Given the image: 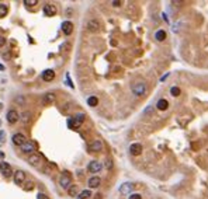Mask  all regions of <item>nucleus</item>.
<instances>
[{
	"instance_id": "obj_1",
	"label": "nucleus",
	"mask_w": 208,
	"mask_h": 199,
	"mask_svg": "<svg viewBox=\"0 0 208 199\" xmlns=\"http://www.w3.org/2000/svg\"><path fill=\"white\" fill-rule=\"evenodd\" d=\"M132 93L135 95H138V97H142L145 93H146V86H145V83H135L132 84Z\"/></svg>"
},
{
	"instance_id": "obj_2",
	"label": "nucleus",
	"mask_w": 208,
	"mask_h": 199,
	"mask_svg": "<svg viewBox=\"0 0 208 199\" xmlns=\"http://www.w3.org/2000/svg\"><path fill=\"white\" fill-rule=\"evenodd\" d=\"M59 184H61L62 188H65V189H68L70 185H72V177L69 175V173H63V175L61 177Z\"/></svg>"
},
{
	"instance_id": "obj_3",
	"label": "nucleus",
	"mask_w": 208,
	"mask_h": 199,
	"mask_svg": "<svg viewBox=\"0 0 208 199\" xmlns=\"http://www.w3.org/2000/svg\"><path fill=\"white\" fill-rule=\"evenodd\" d=\"M0 171H1V174H4V177H10L11 174H13L11 166L9 163H6V161H1V163H0Z\"/></svg>"
},
{
	"instance_id": "obj_4",
	"label": "nucleus",
	"mask_w": 208,
	"mask_h": 199,
	"mask_svg": "<svg viewBox=\"0 0 208 199\" xmlns=\"http://www.w3.org/2000/svg\"><path fill=\"white\" fill-rule=\"evenodd\" d=\"M44 14L46 17H52L56 14V6L52 4V3H48V4H45L44 6Z\"/></svg>"
},
{
	"instance_id": "obj_5",
	"label": "nucleus",
	"mask_w": 208,
	"mask_h": 199,
	"mask_svg": "<svg viewBox=\"0 0 208 199\" xmlns=\"http://www.w3.org/2000/svg\"><path fill=\"white\" fill-rule=\"evenodd\" d=\"M7 122L9 124H16L18 119H20V115H18V112L16 111V109H10L9 112H7Z\"/></svg>"
},
{
	"instance_id": "obj_6",
	"label": "nucleus",
	"mask_w": 208,
	"mask_h": 199,
	"mask_svg": "<svg viewBox=\"0 0 208 199\" xmlns=\"http://www.w3.org/2000/svg\"><path fill=\"white\" fill-rule=\"evenodd\" d=\"M101 168H103V164L101 163H99V161H90L87 166V170L90 171V173H99V171H101Z\"/></svg>"
},
{
	"instance_id": "obj_7",
	"label": "nucleus",
	"mask_w": 208,
	"mask_h": 199,
	"mask_svg": "<svg viewBox=\"0 0 208 199\" xmlns=\"http://www.w3.org/2000/svg\"><path fill=\"white\" fill-rule=\"evenodd\" d=\"M86 28H87V31L90 32H96L100 30V22L97 20H90L87 21V24H86Z\"/></svg>"
},
{
	"instance_id": "obj_8",
	"label": "nucleus",
	"mask_w": 208,
	"mask_h": 199,
	"mask_svg": "<svg viewBox=\"0 0 208 199\" xmlns=\"http://www.w3.org/2000/svg\"><path fill=\"white\" fill-rule=\"evenodd\" d=\"M61 28H62V32L65 35H70L72 31H73V24H72V21H63Z\"/></svg>"
},
{
	"instance_id": "obj_9",
	"label": "nucleus",
	"mask_w": 208,
	"mask_h": 199,
	"mask_svg": "<svg viewBox=\"0 0 208 199\" xmlns=\"http://www.w3.org/2000/svg\"><path fill=\"white\" fill-rule=\"evenodd\" d=\"M11 140H13V143H14L16 146H23V145L27 142V140H25V136H24L23 133H16Z\"/></svg>"
},
{
	"instance_id": "obj_10",
	"label": "nucleus",
	"mask_w": 208,
	"mask_h": 199,
	"mask_svg": "<svg viewBox=\"0 0 208 199\" xmlns=\"http://www.w3.org/2000/svg\"><path fill=\"white\" fill-rule=\"evenodd\" d=\"M24 181H25V173L21 171V170L16 171V174H14V182H16L17 185H23Z\"/></svg>"
},
{
	"instance_id": "obj_11",
	"label": "nucleus",
	"mask_w": 208,
	"mask_h": 199,
	"mask_svg": "<svg viewBox=\"0 0 208 199\" xmlns=\"http://www.w3.org/2000/svg\"><path fill=\"white\" fill-rule=\"evenodd\" d=\"M34 150H35V145H34V142H30V140H27L21 146L23 153H34Z\"/></svg>"
},
{
	"instance_id": "obj_12",
	"label": "nucleus",
	"mask_w": 208,
	"mask_h": 199,
	"mask_svg": "<svg viewBox=\"0 0 208 199\" xmlns=\"http://www.w3.org/2000/svg\"><path fill=\"white\" fill-rule=\"evenodd\" d=\"M130 153H131L132 156H139L142 153V146L139 143H134V145L130 146Z\"/></svg>"
},
{
	"instance_id": "obj_13",
	"label": "nucleus",
	"mask_w": 208,
	"mask_h": 199,
	"mask_svg": "<svg viewBox=\"0 0 208 199\" xmlns=\"http://www.w3.org/2000/svg\"><path fill=\"white\" fill-rule=\"evenodd\" d=\"M55 77V72L52 69H46L44 70V73H42V79H44L45 82H51V80H54Z\"/></svg>"
},
{
	"instance_id": "obj_14",
	"label": "nucleus",
	"mask_w": 208,
	"mask_h": 199,
	"mask_svg": "<svg viewBox=\"0 0 208 199\" xmlns=\"http://www.w3.org/2000/svg\"><path fill=\"white\" fill-rule=\"evenodd\" d=\"M89 149H90L91 151H101V149H103V143H101V140H94L93 143H90Z\"/></svg>"
},
{
	"instance_id": "obj_15",
	"label": "nucleus",
	"mask_w": 208,
	"mask_h": 199,
	"mask_svg": "<svg viewBox=\"0 0 208 199\" xmlns=\"http://www.w3.org/2000/svg\"><path fill=\"white\" fill-rule=\"evenodd\" d=\"M40 161H41V156L37 154V153H33V154L28 157V163H30L31 166H38Z\"/></svg>"
},
{
	"instance_id": "obj_16",
	"label": "nucleus",
	"mask_w": 208,
	"mask_h": 199,
	"mask_svg": "<svg viewBox=\"0 0 208 199\" xmlns=\"http://www.w3.org/2000/svg\"><path fill=\"white\" fill-rule=\"evenodd\" d=\"M132 189H134V185L131 182H125V184H122L120 187V192L121 194H130Z\"/></svg>"
},
{
	"instance_id": "obj_17",
	"label": "nucleus",
	"mask_w": 208,
	"mask_h": 199,
	"mask_svg": "<svg viewBox=\"0 0 208 199\" xmlns=\"http://www.w3.org/2000/svg\"><path fill=\"white\" fill-rule=\"evenodd\" d=\"M55 98H56V97H55L54 93H46V94L44 95V98H42V103H44L45 105L51 104V103H54L55 101Z\"/></svg>"
},
{
	"instance_id": "obj_18",
	"label": "nucleus",
	"mask_w": 208,
	"mask_h": 199,
	"mask_svg": "<svg viewBox=\"0 0 208 199\" xmlns=\"http://www.w3.org/2000/svg\"><path fill=\"white\" fill-rule=\"evenodd\" d=\"M100 182H101V179L99 177H91V178L89 179V187L90 188H97L100 185Z\"/></svg>"
},
{
	"instance_id": "obj_19",
	"label": "nucleus",
	"mask_w": 208,
	"mask_h": 199,
	"mask_svg": "<svg viewBox=\"0 0 208 199\" xmlns=\"http://www.w3.org/2000/svg\"><path fill=\"white\" fill-rule=\"evenodd\" d=\"M156 107H158V109H160V111H164V109H167V108H169V103H167V100L162 98V100H159V101H158Z\"/></svg>"
},
{
	"instance_id": "obj_20",
	"label": "nucleus",
	"mask_w": 208,
	"mask_h": 199,
	"mask_svg": "<svg viewBox=\"0 0 208 199\" xmlns=\"http://www.w3.org/2000/svg\"><path fill=\"white\" fill-rule=\"evenodd\" d=\"M155 39L159 42H162L166 39V32L163 31V30H159V31H156V34H155Z\"/></svg>"
},
{
	"instance_id": "obj_21",
	"label": "nucleus",
	"mask_w": 208,
	"mask_h": 199,
	"mask_svg": "<svg viewBox=\"0 0 208 199\" xmlns=\"http://www.w3.org/2000/svg\"><path fill=\"white\" fill-rule=\"evenodd\" d=\"M68 194H69L70 196H77V195H79V187H77V185H70V187L68 188Z\"/></svg>"
},
{
	"instance_id": "obj_22",
	"label": "nucleus",
	"mask_w": 208,
	"mask_h": 199,
	"mask_svg": "<svg viewBox=\"0 0 208 199\" xmlns=\"http://www.w3.org/2000/svg\"><path fill=\"white\" fill-rule=\"evenodd\" d=\"M7 13H9V7H7L6 4L0 3V18L6 17V16H7Z\"/></svg>"
},
{
	"instance_id": "obj_23",
	"label": "nucleus",
	"mask_w": 208,
	"mask_h": 199,
	"mask_svg": "<svg viewBox=\"0 0 208 199\" xmlns=\"http://www.w3.org/2000/svg\"><path fill=\"white\" fill-rule=\"evenodd\" d=\"M90 196H91V192H90L89 189H86V191H82V192L77 195L76 199H87V198H90Z\"/></svg>"
},
{
	"instance_id": "obj_24",
	"label": "nucleus",
	"mask_w": 208,
	"mask_h": 199,
	"mask_svg": "<svg viewBox=\"0 0 208 199\" xmlns=\"http://www.w3.org/2000/svg\"><path fill=\"white\" fill-rule=\"evenodd\" d=\"M87 104L90 105V107H96V105L99 104V98H97V97H94V95L89 97V98H87Z\"/></svg>"
},
{
	"instance_id": "obj_25",
	"label": "nucleus",
	"mask_w": 208,
	"mask_h": 199,
	"mask_svg": "<svg viewBox=\"0 0 208 199\" xmlns=\"http://www.w3.org/2000/svg\"><path fill=\"white\" fill-rule=\"evenodd\" d=\"M85 114H83V112H80V114H76V115L73 116V119H75V121H76L77 124H80V125H82V122H83V121H85Z\"/></svg>"
},
{
	"instance_id": "obj_26",
	"label": "nucleus",
	"mask_w": 208,
	"mask_h": 199,
	"mask_svg": "<svg viewBox=\"0 0 208 199\" xmlns=\"http://www.w3.org/2000/svg\"><path fill=\"white\" fill-rule=\"evenodd\" d=\"M68 126H69V128H72V129H76V128H79V126H80V124H77L73 118H70V119H69V122H68Z\"/></svg>"
},
{
	"instance_id": "obj_27",
	"label": "nucleus",
	"mask_w": 208,
	"mask_h": 199,
	"mask_svg": "<svg viewBox=\"0 0 208 199\" xmlns=\"http://www.w3.org/2000/svg\"><path fill=\"white\" fill-rule=\"evenodd\" d=\"M180 93H181V91H180L179 87H172V88H170V94L173 95V97H179Z\"/></svg>"
},
{
	"instance_id": "obj_28",
	"label": "nucleus",
	"mask_w": 208,
	"mask_h": 199,
	"mask_svg": "<svg viewBox=\"0 0 208 199\" xmlns=\"http://www.w3.org/2000/svg\"><path fill=\"white\" fill-rule=\"evenodd\" d=\"M38 1L37 0H24V4L25 6H28V7H31V6H35Z\"/></svg>"
},
{
	"instance_id": "obj_29",
	"label": "nucleus",
	"mask_w": 208,
	"mask_h": 199,
	"mask_svg": "<svg viewBox=\"0 0 208 199\" xmlns=\"http://www.w3.org/2000/svg\"><path fill=\"white\" fill-rule=\"evenodd\" d=\"M30 116H31V114H30V112H24V114H23L24 124H28V122H30Z\"/></svg>"
},
{
	"instance_id": "obj_30",
	"label": "nucleus",
	"mask_w": 208,
	"mask_h": 199,
	"mask_svg": "<svg viewBox=\"0 0 208 199\" xmlns=\"http://www.w3.org/2000/svg\"><path fill=\"white\" fill-rule=\"evenodd\" d=\"M128 199H142V196H141L139 194H131Z\"/></svg>"
},
{
	"instance_id": "obj_31",
	"label": "nucleus",
	"mask_w": 208,
	"mask_h": 199,
	"mask_svg": "<svg viewBox=\"0 0 208 199\" xmlns=\"http://www.w3.org/2000/svg\"><path fill=\"white\" fill-rule=\"evenodd\" d=\"M37 199H49V198H48V196H46L45 194H42V192H40V194L37 195Z\"/></svg>"
},
{
	"instance_id": "obj_32",
	"label": "nucleus",
	"mask_w": 208,
	"mask_h": 199,
	"mask_svg": "<svg viewBox=\"0 0 208 199\" xmlns=\"http://www.w3.org/2000/svg\"><path fill=\"white\" fill-rule=\"evenodd\" d=\"M33 182H27V185H25V187H24V189H25V191H30V189H33Z\"/></svg>"
},
{
	"instance_id": "obj_33",
	"label": "nucleus",
	"mask_w": 208,
	"mask_h": 199,
	"mask_svg": "<svg viewBox=\"0 0 208 199\" xmlns=\"http://www.w3.org/2000/svg\"><path fill=\"white\" fill-rule=\"evenodd\" d=\"M4 136H6V133H4V132H1V139H0V146H3V145H4V142H6V140H4Z\"/></svg>"
},
{
	"instance_id": "obj_34",
	"label": "nucleus",
	"mask_w": 208,
	"mask_h": 199,
	"mask_svg": "<svg viewBox=\"0 0 208 199\" xmlns=\"http://www.w3.org/2000/svg\"><path fill=\"white\" fill-rule=\"evenodd\" d=\"M66 82H68V84H69V87H70V88H73V84H72V82H70L69 74H66Z\"/></svg>"
},
{
	"instance_id": "obj_35",
	"label": "nucleus",
	"mask_w": 208,
	"mask_h": 199,
	"mask_svg": "<svg viewBox=\"0 0 208 199\" xmlns=\"http://www.w3.org/2000/svg\"><path fill=\"white\" fill-rule=\"evenodd\" d=\"M4 43H6V38H4V37H0V48L4 46Z\"/></svg>"
},
{
	"instance_id": "obj_36",
	"label": "nucleus",
	"mask_w": 208,
	"mask_h": 199,
	"mask_svg": "<svg viewBox=\"0 0 208 199\" xmlns=\"http://www.w3.org/2000/svg\"><path fill=\"white\" fill-rule=\"evenodd\" d=\"M106 167L111 168V160H107V161H106Z\"/></svg>"
},
{
	"instance_id": "obj_37",
	"label": "nucleus",
	"mask_w": 208,
	"mask_h": 199,
	"mask_svg": "<svg viewBox=\"0 0 208 199\" xmlns=\"http://www.w3.org/2000/svg\"><path fill=\"white\" fill-rule=\"evenodd\" d=\"M113 4H114L115 7H118V6H120V4H121V1H113Z\"/></svg>"
},
{
	"instance_id": "obj_38",
	"label": "nucleus",
	"mask_w": 208,
	"mask_h": 199,
	"mask_svg": "<svg viewBox=\"0 0 208 199\" xmlns=\"http://www.w3.org/2000/svg\"><path fill=\"white\" fill-rule=\"evenodd\" d=\"M0 158H4V153L3 151H0Z\"/></svg>"
},
{
	"instance_id": "obj_39",
	"label": "nucleus",
	"mask_w": 208,
	"mask_h": 199,
	"mask_svg": "<svg viewBox=\"0 0 208 199\" xmlns=\"http://www.w3.org/2000/svg\"><path fill=\"white\" fill-rule=\"evenodd\" d=\"M0 70H4V66H3V65H0Z\"/></svg>"
},
{
	"instance_id": "obj_40",
	"label": "nucleus",
	"mask_w": 208,
	"mask_h": 199,
	"mask_svg": "<svg viewBox=\"0 0 208 199\" xmlns=\"http://www.w3.org/2000/svg\"><path fill=\"white\" fill-rule=\"evenodd\" d=\"M1 107H3V105H1V103H0V109H1Z\"/></svg>"
}]
</instances>
